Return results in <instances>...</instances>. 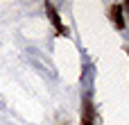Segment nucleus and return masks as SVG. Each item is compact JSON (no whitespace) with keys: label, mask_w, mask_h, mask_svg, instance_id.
Listing matches in <instances>:
<instances>
[{"label":"nucleus","mask_w":129,"mask_h":125,"mask_svg":"<svg viewBox=\"0 0 129 125\" xmlns=\"http://www.w3.org/2000/svg\"><path fill=\"white\" fill-rule=\"evenodd\" d=\"M82 125H95V107L91 98H84L82 102Z\"/></svg>","instance_id":"obj_1"},{"label":"nucleus","mask_w":129,"mask_h":125,"mask_svg":"<svg viewBox=\"0 0 129 125\" xmlns=\"http://www.w3.org/2000/svg\"><path fill=\"white\" fill-rule=\"evenodd\" d=\"M45 11H48L50 23L54 25V30H57L59 34H68V27L61 23V18H59V14H57V9H54V5H52V2H45Z\"/></svg>","instance_id":"obj_2"},{"label":"nucleus","mask_w":129,"mask_h":125,"mask_svg":"<svg viewBox=\"0 0 129 125\" xmlns=\"http://www.w3.org/2000/svg\"><path fill=\"white\" fill-rule=\"evenodd\" d=\"M109 16H111V23H113L118 30H122V27H125V18H122V5H111V7H109Z\"/></svg>","instance_id":"obj_3"},{"label":"nucleus","mask_w":129,"mask_h":125,"mask_svg":"<svg viewBox=\"0 0 129 125\" xmlns=\"http://www.w3.org/2000/svg\"><path fill=\"white\" fill-rule=\"evenodd\" d=\"M122 9H127V11H129V0H127V2H125V7H122Z\"/></svg>","instance_id":"obj_4"}]
</instances>
